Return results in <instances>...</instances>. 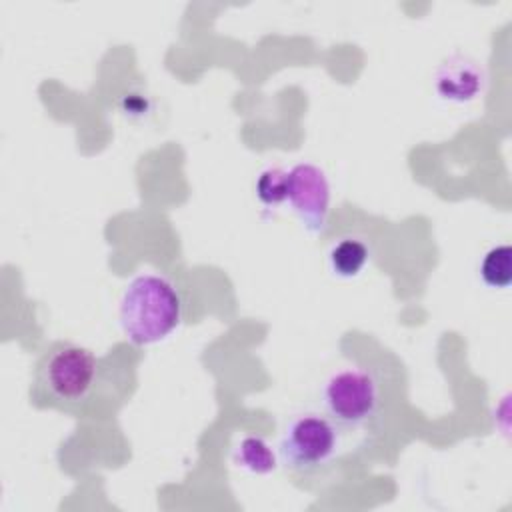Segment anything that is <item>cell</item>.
Wrapping results in <instances>:
<instances>
[{
	"label": "cell",
	"mask_w": 512,
	"mask_h": 512,
	"mask_svg": "<svg viewBox=\"0 0 512 512\" xmlns=\"http://www.w3.org/2000/svg\"><path fill=\"white\" fill-rule=\"evenodd\" d=\"M128 372L112 356L98 358L88 348L56 340L48 344L36 364L30 386V402L38 408H56L74 416L112 408L128 390Z\"/></svg>",
	"instance_id": "cell-1"
},
{
	"label": "cell",
	"mask_w": 512,
	"mask_h": 512,
	"mask_svg": "<svg viewBox=\"0 0 512 512\" xmlns=\"http://www.w3.org/2000/svg\"><path fill=\"white\" fill-rule=\"evenodd\" d=\"M120 326L136 346L170 336L182 320V298L176 286L158 274H140L128 282L120 298Z\"/></svg>",
	"instance_id": "cell-2"
},
{
	"label": "cell",
	"mask_w": 512,
	"mask_h": 512,
	"mask_svg": "<svg viewBox=\"0 0 512 512\" xmlns=\"http://www.w3.org/2000/svg\"><path fill=\"white\" fill-rule=\"evenodd\" d=\"M348 436L324 412H306L286 424L278 456L294 478L316 480L340 460Z\"/></svg>",
	"instance_id": "cell-3"
},
{
	"label": "cell",
	"mask_w": 512,
	"mask_h": 512,
	"mask_svg": "<svg viewBox=\"0 0 512 512\" xmlns=\"http://www.w3.org/2000/svg\"><path fill=\"white\" fill-rule=\"evenodd\" d=\"M320 398L324 414L348 434L374 430L380 418V386L366 368H342L330 374Z\"/></svg>",
	"instance_id": "cell-4"
},
{
	"label": "cell",
	"mask_w": 512,
	"mask_h": 512,
	"mask_svg": "<svg viewBox=\"0 0 512 512\" xmlns=\"http://www.w3.org/2000/svg\"><path fill=\"white\" fill-rule=\"evenodd\" d=\"M292 210L300 218L302 226L320 234L326 228L330 208V184L322 168L310 162H300L288 170V194Z\"/></svg>",
	"instance_id": "cell-5"
},
{
	"label": "cell",
	"mask_w": 512,
	"mask_h": 512,
	"mask_svg": "<svg viewBox=\"0 0 512 512\" xmlns=\"http://www.w3.org/2000/svg\"><path fill=\"white\" fill-rule=\"evenodd\" d=\"M486 84L482 66L476 60L454 54L444 60L434 76V88L442 100L448 102H470L474 100Z\"/></svg>",
	"instance_id": "cell-6"
},
{
	"label": "cell",
	"mask_w": 512,
	"mask_h": 512,
	"mask_svg": "<svg viewBox=\"0 0 512 512\" xmlns=\"http://www.w3.org/2000/svg\"><path fill=\"white\" fill-rule=\"evenodd\" d=\"M370 258V248L362 238L344 236L328 250V266L338 278H354Z\"/></svg>",
	"instance_id": "cell-7"
},
{
	"label": "cell",
	"mask_w": 512,
	"mask_h": 512,
	"mask_svg": "<svg viewBox=\"0 0 512 512\" xmlns=\"http://www.w3.org/2000/svg\"><path fill=\"white\" fill-rule=\"evenodd\" d=\"M234 462L252 474H268L276 468L278 458L264 438L250 434L234 448Z\"/></svg>",
	"instance_id": "cell-8"
},
{
	"label": "cell",
	"mask_w": 512,
	"mask_h": 512,
	"mask_svg": "<svg viewBox=\"0 0 512 512\" xmlns=\"http://www.w3.org/2000/svg\"><path fill=\"white\" fill-rule=\"evenodd\" d=\"M478 274L490 288H508L512 282V248L508 244L490 248L480 262Z\"/></svg>",
	"instance_id": "cell-9"
},
{
	"label": "cell",
	"mask_w": 512,
	"mask_h": 512,
	"mask_svg": "<svg viewBox=\"0 0 512 512\" xmlns=\"http://www.w3.org/2000/svg\"><path fill=\"white\" fill-rule=\"evenodd\" d=\"M254 190H256L258 200L264 206L272 208V206L282 204L288 194V172L280 166L264 168L256 178Z\"/></svg>",
	"instance_id": "cell-10"
}]
</instances>
